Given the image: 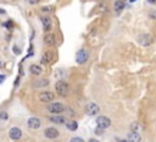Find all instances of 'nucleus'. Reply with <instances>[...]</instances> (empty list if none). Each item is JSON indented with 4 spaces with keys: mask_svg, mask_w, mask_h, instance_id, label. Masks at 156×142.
<instances>
[{
    "mask_svg": "<svg viewBox=\"0 0 156 142\" xmlns=\"http://www.w3.org/2000/svg\"><path fill=\"white\" fill-rule=\"evenodd\" d=\"M53 60H54V53L51 52V50H46V52H44V54L41 55L40 63L43 65H49L53 63Z\"/></svg>",
    "mask_w": 156,
    "mask_h": 142,
    "instance_id": "0eeeda50",
    "label": "nucleus"
},
{
    "mask_svg": "<svg viewBox=\"0 0 156 142\" xmlns=\"http://www.w3.org/2000/svg\"><path fill=\"white\" fill-rule=\"evenodd\" d=\"M55 91H56V93L60 96V97H67L70 94V86L68 83L66 82V81L64 80H60L56 82L55 85Z\"/></svg>",
    "mask_w": 156,
    "mask_h": 142,
    "instance_id": "f257e3e1",
    "label": "nucleus"
},
{
    "mask_svg": "<svg viewBox=\"0 0 156 142\" xmlns=\"http://www.w3.org/2000/svg\"><path fill=\"white\" fill-rule=\"evenodd\" d=\"M27 1H28L30 5H37V4H39L40 0H27Z\"/></svg>",
    "mask_w": 156,
    "mask_h": 142,
    "instance_id": "393cba45",
    "label": "nucleus"
},
{
    "mask_svg": "<svg viewBox=\"0 0 156 142\" xmlns=\"http://www.w3.org/2000/svg\"><path fill=\"white\" fill-rule=\"evenodd\" d=\"M152 42H154V37L150 33H141L138 37V43L143 47H149L152 44Z\"/></svg>",
    "mask_w": 156,
    "mask_h": 142,
    "instance_id": "7ed1b4c3",
    "label": "nucleus"
},
{
    "mask_svg": "<svg viewBox=\"0 0 156 142\" xmlns=\"http://www.w3.org/2000/svg\"><path fill=\"white\" fill-rule=\"evenodd\" d=\"M27 125H28V127H29V129H32V130H37V129H39V127H40L41 121H40V119H39V118L32 116V118H29V119L27 120Z\"/></svg>",
    "mask_w": 156,
    "mask_h": 142,
    "instance_id": "9d476101",
    "label": "nucleus"
},
{
    "mask_svg": "<svg viewBox=\"0 0 156 142\" xmlns=\"http://www.w3.org/2000/svg\"><path fill=\"white\" fill-rule=\"evenodd\" d=\"M9 137L11 140H14V141H17V140H20L21 137H22V131H21V129L14 126V127H11L9 130Z\"/></svg>",
    "mask_w": 156,
    "mask_h": 142,
    "instance_id": "1a4fd4ad",
    "label": "nucleus"
},
{
    "mask_svg": "<svg viewBox=\"0 0 156 142\" xmlns=\"http://www.w3.org/2000/svg\"><path fill=\"white\" fill-rule=\"evenodd\" d=\"M148 3L151 5H156V0H148Z\"/></svg>",
    "mask_w": 156,
    "mask_h": 142,
    "instance_id": "cd10ccee",
    "label": "nucleus"
},
{
    "mask_svg": "<svg viewBox=\"0 0 156 142\" xmlns=\"http://www.w3.org/2000/svg\"><path fill=\"white\" fill-rule=\"evenodd\" d=\"M40 21H41V23H43L44 31H45V32H50L51 26H53V23H51V18L48 17V16H41V17H40Z\"/></svg>",
    "mask_w": 156,
    "mask_h": 142,
    "instance_id": "ddd939ff",
    "label": "nucleus"
},
{
    "mask_svg": "<svg viewBox=\"0 0 156 142\" xmlns=\"http://www.w3.org/2000/svg\"><path fill=\"white\" fill-rule=\"evenodd\" d=\"M149 17H150V18H154V20H156V10H152V11H150V14H149Z\"/></svg>",
    "mask_w": 156,
    "mask_h": 142,
    "instance_id": "b1692460",
    "label": "nucleus"
},
{
    "mask_svg": "<svg viewBox=\"0 0 156 142\" xmlns=\"http://www.w3.org/2000/svg\"><path fill=\"white\" fill-rule=\"evenodd\" d=\"M70 142H84V140L82 137H73V138L70 140Z\"/></svg>",
    "mask_w": 156,
    "mask_h": 142,
    "instance_id": "4be33fe9",
    "label": "nucleus"
},
{
    "mask_svg": "<svg viewBox=\"0 0 156 142\" xmlns=\"http://www.w3.org/2000/svg\"><path fill=\"white\" fill-rule=\"evenodd\" d=\"M66 127L70 131H76L78 129V123L76 120H68V121H66Z\"/></svg>",
    "mask_w": 156,
    "mask_h": 142,
    "instance_id": "f3484780",
    "label": "nucleus"
},
{
    "mask_svg": "<svg viewBox=\"0 0 156 142\" xmlns=\"http://www.w3.org/2000/svg\"><path fill=\"white\" fill-rule=\"evenodd\" d=\"M129 1H131V3H134V1H136V0H129Z\"/></svg>",
    "mask_w": 156,
    "mask_h": 142,
    "instance_id": "2f4dec72",
    "label": "nucleus"
},
{
    "mask_svg": "<svg viewBox=\"0 0 156 142\" xmlns=\"http://www.w3.org/2000/svg\"><path fill=\"white\" fill-rule=\"evenodd\" d=\"M39 100L41 103H50L55 99V94L53 92H49V91H44V92H40L38 96Z\"/></svg>",
    "mask_w": 156,
    "mask_h": 142,
    "instance_id": "20e7f679",
    "label": "nucleus"
},
{
    "mask_svg": "<svg viewBox=\"0 0 156 142\" xmlns=\"http://www.w3.org/2000/svg\"><path fill=\"white\" fill-rule=\"evenodd\" d=\"M49 120L54 124H66V121H65L66 119L64 116H61V115H51L49 118Z\"/></svg>",
    "mask_w": 156,
    "mask_h": 142,
    "instance_id": "dca6fc26",
    "label": "nucleus"
},
{
    "mask_svg": "<svg viewBox=\"0 0 156 142\" xmlns=\"http://www.w3.org/2000/svg\"><path fill=\"white\" fill-rule=\"evenodd\" d=\"M44 134H45V136H46L48 138H50V140H55V138H57L59 135H60L59 130H57L56 127H46Z\"/></svg>",
    "mask_w": 156,
    "mask_h": 142,
    "instance_id": "9b49d317",
    "label": "nucleus"
},
{
    "mask_svg": "<svg viewBox=\"0 0 156 142\" xmlns=\"http://www.w3.org/2000/svg\"><path fill=\"white\" fill-rule=\"evenodd\" d=\"M44 43H45L48 47H54V45L56 44V37H55V34L48 32V33L44 36Z\"/></svg>",
    "mask_w": 156,
    "mask_h": 142,
    "instance_id": "f8f14e48",
    "label": "nucleus"
},
{
    "mask_svg": "<svg viewBox=\"0 0 156 142\" xmlns=\"http://www.w3.org/2000/svg\"><path fill=\"white\" fill-rule=\"evenodd\" d=\"M4 80H5V75H0V83H1Z\"/></svg>",
    "mask_w": 156,
    "mask_h": 142,
    "instance_id": "c85d7f7f",
    "label": "nucleus"
},
{
    "mask_svg": "<svg viewBox=\"0 0 156 142\" xmlns=\"http://www.w3.org/2000/svg\"><path fill=\"white\" fill-rule=\"evenodd\" d=\"M36 88H43V87H46L49 86V80H38L34 82L33 85Z\"/></svg>",
    "mask_w": 156,
    "mask_h": 142,
    "instance_id": "6ab92c4d",
    "label": "nucleus"
},
{
    "mask_svg": "<svg viewBox=\"0 0 156 142\" xmlns=\"http://www.w3.org/2000/svg\"><path fill=\"white\" fill-rule=\"evenodd\" d=\"M48 110H49V113L57 115V114H61L62 111H65V105L62 103H59V102H54V103H50L48 105Z\"/></svg>",
    "mask_w": 156,
    "mask_h": 142,
    "instance_id": "f03ea898",
    "label": "nucleus"
},
{
    "mask_svg": "<svg viewBox=\"0 0 156 142\" xmlns=\"http://www.w3.org/2000/svg\"><path fill=\"white\" fill-rule=\"evenodd\" d=\"M88 142H99V141H98V140H95V138H90Z\"/></svg>",
    "mask_w": 156,
    "mask_h": 142,
    "instance_id": "7c9ffc66",
    "label": "nucleus"
},
{
    "mask_svg": "<svg viewBox=\"0 0 156 142\" xmlns=\"http://www.w3.org/2000/svg\"><path fill=\"white\" fill-rule=\"evenodd\" d=\"M102 131H104V129H101V127H97V131H95V134H98V135H100V134H102Z\"/></svg>",
    "mask_w": 156,
    "mask_h": 142,
    "instance_id": "bb28decb",
    "label": "nucleus"
},
{
    "mask_svg": "<svg viewBox=\"0 0 156 142\" xmlns=\"http://www.w3.org/2000/svg\"><path fill=\"white\" fill-rule=\"evenodd\" d=\"M7 113H5V111H0V119L1 120H6L7 119Z\"/></svg>",
    "mask_w": 156,
    "mask_h": 142,
    "instance_id": "5701e85b",
    "label": "nucleus"
},
{
    "mask_svg": "<svg viewBox=\"0 0 156 142\" xmlns=\"http://www.w3.org/2000/svg\"><path fill=\"white\" fill-rule=\"evenodd\" d=\"M124 6H126V4H124L123 0H117V1H116L115 4H113V10H115V12H116V14H120V12L123 11Z\"/></svg>",
    "mask_w": 156,
    "mask_h": 142,
    "instance_id": "2eb2a0df",
    "label": "nucleus"
},
{
    "mask_svg": "<svg viewBox=\"0 0 156 142\" xmlns=\"http://www.w3.org/2000/svg\"><path fill=\"white\" fill-rule=\"evenodd\" d=\"M4 26H6L7 28H11L12 27V21H7L6 23H4Z\"/></svg>",
    "mask_w": 156,
    "mask_h": 142,
    "instance_id": "a878e982",
    "label": "nucleus"
},
{
    "mask_svg": "<svg viewBox=\"0 0 156 142\" xmlns=\"http://www.w3.org/2000/svg\"><path fill=\"white\" fill-rule=\"evenodd\" d=\"M128 142H140V140H141V137H140V135L139 134H137V132H131L129 135H128Z\"/></svg>",
    "mask_w": 156,
    "mask_h": 142,
    "instance_id": "a211bd4d",
    "label": "nucleus"
},
{
    "mask_svg": "<svg viewBox=\"0 0 156 142\" xmlns=\"http://www.w3.org/2000/svg\"><path fill=\"white\" fill-rule=\"evenodd\" d=\"M97 125L99 126V127H101V129H107V127H110L111 126V120H110V118H107V116H98V119H97Z\"/></svg>",
    "mask_w": 156,
    "mask_h": 142,
    "instance_id": "6e6552de",
    "label": "nucleus"
},
{
    "mask_svg": "<svg viewBox=\"0 0 156 142\" xmlns=\"http://www.w3.org/2000/svg\"><path fill=\"white\" fill-rule=\"evenodd\" d=\"M88 59H89V54H88L87 50L81 49V50H78V52H77V54H76V61L78 64H86L88 61Z\"/></svg>",
    "mask_w": 156,
    "mask_h": 142,
    "instance_id": "423d86ee",
    "label": "nucleus"
},
{
    "mask_svg": "<svg viewBox=\"0 0 156 142\" xmlns=\"http://www.w3.org/2000/svg\"><path fill=\"white\" fill-rule=\"evenodd\" d=\"M29 71L32 75H36V76H39L41 72H43V69H41V66L37 65V64H32L29 66Z\"/></svg>",
    "mask_w": 156,
    "mask_h": 142,
    "instance_id": "4468645a",
    "label": "nucleus"
},
{
    "mask_svg": "<svg viewBox=\"0 0 156 142\" xmlns=\"http://www.w3.org/2000/svg\"><path fill=\"white\" fill-rule=\"evenodd\" d=\"M129 129H131L132 132H137L138 129H139V124H138V123H133V124H131Z\"/></svg>",
    "mask_w": 156,
    "mask_h": 142,
    "instance_id": "412c9836",
    "label": "nucleus"
},
{
    "mask_svg": "<svg viewBox=\"0 0 156 142\" xmlns=\"http://www.w3.org/2000/svg\"><path fill=\"white\" fill-rule=\"evenodd\" d=\"M99 111H100V107L97 103H89L86 107V113L89 116H95V115H98Z\"/></svg>",
    "mask_w": 156,
    "mask_h": 142,
    "instance_id": "39448f33",
    "label": "nucleus"
},
{
    "mask_svg": "<svg viewBox=\"0 0 156 142\" xmlns=\"http://www.w3.org/2000/svg\"><path fill=\"white\" fill-rule=\"evenodd\" d=\"M5 12H6V11H5V10H4V9H0V15H4Z\"/></svg>",
    "mask_w": 156,
    "mask_h": 142,
    "instance_id": "c756f323",
    "label": "nucleus"
},
{
    "mask_svg": "<svg viewBox=\"0 0 156 142\" xmlns=\"http://www.w3.org/2000/svg\"><path fill=\"white\" fill-rule=\"evenodd\" d=\"M41 11H43L44 14H51V12L55 11V7L53 5H46V6L41 7Z\"/></svg>",
    "mask_w": 156,
    "mask_h": 142,
    "instance_id": "aec40b11",
    "label": "nucleus"
}]
</instances>
